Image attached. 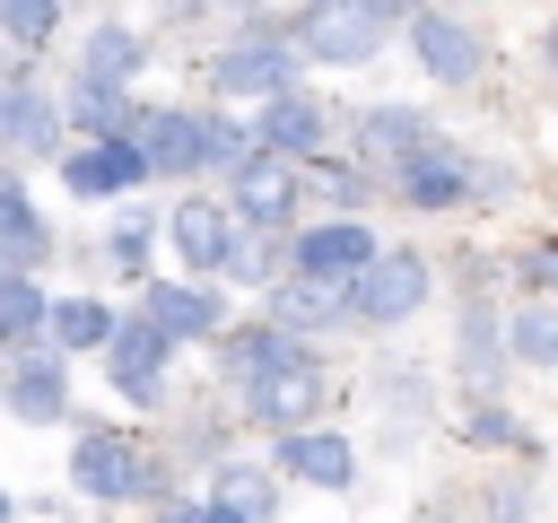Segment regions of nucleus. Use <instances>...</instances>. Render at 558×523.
<instances>
[{
	"label": "nucleus",
	"instance_id": "nucleus-1",
	"mask_svg": "<svg viewBox=\"0 0 558 523\" xmlns=\"http://www.w3.org/2000/svg\"><path fill=\"white\" fill-rule=\"evenodd\" d=\"M296 70H305V44L288 35V17H262L253 9V26L244 35H227L218 52H209V87L218 96H279V87H296Z\"/></svg>",
	"mask_w": 558,
	"mask_h": 523
},
{
	"label": "nucleus",
	"instance_id": "nucleus-2",
	"mask_svg": "<svg viewBox=\"0 0 558 523\" xmlns=\"http://www.w3.org/2000/svg\"><path fill=\"white\" fill-rule=\"evenodd\" d=\"M288 35L305 44L314 70H366V61L392 44V17H384L375 0H305V9L288 17Z\"/></svg>",
	"mask_w": 558,
	"mask_h": 523
},
{
	"label": "nucleus",
	"instance_id": "nucleus-3",
	"mask_svg": "<svg viewBox=\"0 0 558 523\" xmlns=\"http://www.w3.org/2000/svg\"><path fill=\"white\" fill-rule=\"evenodd\" d=\"M70 488L96 506H140V497H157V462L122 427H78L70 436Z\"/></svg>",
	"mask_w": 558,
	"mask_h": 523
},
{
	"label": "nucleus",
	"instance_id": "nucleus-4",
	"mask_svg": "<svg viewBox=\"0 0 558 523\" xmlns=\"http://www.w3.org/2000/svg\"><path fill=\"white\" fill-rule=\"evenodd\" d=\"M401 44H410V61H418L436 87H480V78H488V35H480L471 17H453V9H418V17L401 26Z\"/></svg>",
	"mask_w": 558,
	"mask_h": 523
},
{
	"label": "nucleus",
	"instance_id": "nucleus-5",
	"mask_svg": "<svg viewBox=\"0 0 558 523\" xmlns=\"http://www.w3.org/2000/svg\"><path fill=\"white\" fill-rule=\"evenodd\" d=\"M471 174H480V157L462 139H445V131H427L418 148L392 157V192L410 209H471Z\"/></svg>",
	"mask_w": 558,
	"mask_h": 523
},
{
	"label": "nucleus",
	"instance_id": "nucleus-6",
	"mask_svg": "<svg viewBox=\"0 0 558 523\" xmlns=\"http://www.w3.org/2000/svg\"><path fill=\"white\" fill-rule=\"evenodd\" d=\"M235 235H244V209H235V200H218V192H183V200L166 209V244H174V262H183V270H201V279H227Z\"/></svg>",
	"mask_w": 558,
	"mask_h": 523
},
{
	"label": "nucleus",
	"instance_id": "nucleus-7",
	"mask_svg": "<svg viewBox=\"0 0 558 523\" xmlns=\"http://www.w3.org/2000/svg\"><path fill=\"white\" fill-rule=\"evenodd\" d=\"M427 296H436V270H427V253H410V244H384V253L357 270V323H366V331L410 323Z\"/></svg>",
	"mask_w": 558,
	"mask_h": 523
},
{
	"label": "nucleus",
	"instance_id": "nucleus-8",
	"mask_svg": "<svg viewBox=\"0 0 558 523\" xmlns=\"http://www.w3.org/2000/svg\"><path fill=\"white\" fill-rule=\"evenodd\" d=\"M96 357H105L113 401H131V410H157V401H166V357H174V340H166V331H157L140 305L122 314V331H113Z\"/></svg>",
	"mask_w": 558,
	"mask_h": 523
},
{
	"label": "nucleus",
	"instance_id": "nucleus-9",
	"mask_svg": "<svg viewBox=\"0 0 558 523\" xmlns=\"http://www.w3.org/2000/svg\"><path fill=\"white\" fill-rule=\"evenodd\" d=\"M9 418H26V427H70V349L61 340H26V349H9Z\"/></svg>",
	"mask_w": 558,
	"mask_h": 523
},
{
	"label": "nucleus",
	"instance_id": "nucleus-10",
	"mask_svg": "<svg viewBox=\"0 0 558 523\" xmlns=\"http://www.w3.org/2000/svg\"><path fill=\"white\" fill-rule=\"evenodd\" d=\"M375 253H384V244H375L366 209H331V218H314V227H296V235H288V270L349 279V288H357V270H366Z\"/></svg>",
	"mask_w": 558,
	"mask_h": 523
},
{
	"label": "nucleus",
	"instance_id": "nucleus-11",
	"mask_svg": "<svg viewBox=\"0 0 558 523\" xmlns=\"http://www.w3.org/2000/svg\"><path fill=\"white\" fill-rule=\"evenodd\" d=\"M140 314L183 349V340H218L227 331V288L218 279H201V270H183V279H140Z\"/></svg>",
	"mask_w": 558,
	"mask_h": 523
},
{
	"label": "nucleus",
	"instance_id": "nucleus-12",
	"mask_svg": "<svg viewBox=\"0 0 558 523\" xmlns=\"http://www.w3.org/2000/svg\"><path fill=\"white\" fill-rule=\"evenodd\" d=\"M52 174H61L70 200H122V192L148 183V157H140V139H70L52 157Z\"/></svg>",
	"mask_w": 558,
	"mask_h": 523
},
{
	"label": "nucleus",
	"instance_id": "nucleus-13",
	"mask_svg": "<svg viewBox=\"0 0 558 523\" xmlns=\"http://www.w3.org/2000/svg\"><path fill=\"white\" fill-rule=\"evenodd\" d=\"M218 375L244 392L253 375H270V366H296V357H314V331H296V323H279V314H262V323H227L218 340Z\"/></svg>",
	"mask_w": 558,
	"mask_h": 523
},
{
	"label": "nucleus",
	"instance_id": "nucleus-14",
	"mask_svg": "<svg viewBox=\"0 0 558 523\" xmlns=\"http://www.w3.org/2000/svg\"><path fill=\"white\" fill-rule=\"evenodd\" d=\"M0 148L9 157H61V96L35 87L26 70H0Z\"/></svg>",
	"mask_w": 558,
	"mask_h": 523
},
{
	"label": "nucleus",
	"instance_id": "nucleus-15",
	"mask_svg": "<svg viewBox=\"0 0 558 523\" xmlns=\"http://www.w3.org/2000/svg\"><path fill=\"white\" fill-rule=\"evenodd\" d=\"M305 157H279V148H253L235 174H227V200L244 209V227H288L296 218V192H305V174H296Z\"/></svg>",
	"mask_w": 558,
	"mask_h": 523
},
{
	"label": "nucleus",
	"instance_id": "nucleus-16",
	"mask_svg": "<svg viewBox=\"0 0 558 523\" xmlns=\"http://www.w3.org/2000/svg\"><path fill=\"white\" fill-rule=\"evenodd\" d=\"M331 401V375H323V357H296V366H270V375H253L244 384V410L279 436V427H314V410Z\"/></svg>",
	"mask_w": 558,
	"mask_h": 523
},
{
	"label": "nucleus",
	"instance_id": "nucleus-17",
	"mask_svg": "<svg viewBox=\"0 0 558 523\" xmlns=\"http://www.w3.org/2000/svg\"><path fill=\"white\" fill-rule=\"evenodd\" d=\"M253 139L279 148V157H323V139H331V105L296 78V87H279V96L253 105Z\"/></svg>",
	"mask_w": 558,
	"mask_h": 523
},
{
	"label": "nucleus",
	"instance_id": "nucleus-18",
	"mask_svg": "<svg viewBox=\"0 0 558 523\" xmlns=\"http://www.w3.org/2000/svg\"><path fill=\"white\" fill-rule=\"evenodd\" d=\"M262 314H279L296 331H340V323H357V288L349 279H314V270H279L262 288Z\"/></svg>",
	"mask_w": 558,
	"mask_h": 523
},
{
	"label": "nucleus",
	"instance_id": "nucleus-19",
	"mask_svg": "<svg viewBox=\"0 0 558 523\" xmlns=\"http://www.w3.org/2000/svg\"><path fill=\"white\" fill-rule=\"evenodd\" d=\"M288 479H305V488H323V497H349L357 488V445L340 436V427H279V453H270Z\"/></svg>",
	"mask_w": 558,
	"mask_h": 523
},
{
	"label": "nucleus",
	"instance_id": "nucleus-20",
	"mask_svg": "<svg viewBox=\"0 0 558 523\" xmlns=\"http://www.w3.org/2000/svg\"><path fill=\"white\" fill-rule=\"evenodd\" d=\"M131 131H140V96H131V78L70 70V139H131Z\"/></svg>",
	"mask_w": 558,
	"mask_h": 523
},
{
	"label": "nucleus",
	"instance_id": "nucleus-21",
	"mask_svg": "<svg viewBox=\"0 0 558 523\" xmlns=\"http://www.w3.org/2000/svg\"><path fill=\"white\" fill-rule=\"evenodd\" d=\"M140 157H148V174H201V113L192 105H140Z\"/></svg>",
	"mask_w": 558,
	"mask_h": 523
},
{
	"label": "nucleus",
	"instance_id": "nucleus-22",
	"mask_svg": "<svg viewBox=\"0 0 558 523\" xmlns=\"http://www.w3.org/2000/svg\"><path fill=\"white\" fill-rule=\"evenodd\" d=\"M506 366H514V331H506L488 305H462V323H453V375H462L471 392H497Z\"/></svg>",
	"mask_w": 558,
	"mask_h": 523
},
{
	"label": "nucleus",
	"instance_id": "nucleus-23",
	"mask_svg": "<svg viewBox=\"0 0 558 523\" xmlns=\"http://www.w3.org/2000/svg\"><path fill=\"white\" fill-rule=\"evenodd\" d=\"M0 262L9 270H44L52 262V227H44V209H35L17 166H0Z\"/></svg>",
	"mask_w": 558,
	"mask_h": 523
},
{
	"label": "nucleus",
	"instance_id": "nucleus-24",
	"mask_svg": "<svg viewBox=\"0 0 558 523\" xmlns=\"http://www.w3.org/2000/svg\"><path fill=\"white\" fill-rule=\"evenodd\" d=\"M279 462H209V497L235 514V523H279Z\"/></svg>",
	"mask_w": 558,
	"mask_h": 523
},
{
	"label": "nucleus",
	"instance_id": "nucleus-25",
	"mask_svg": "<svg viewBox=\"0 0 558 523\" xmlns=\"http://www.w3.org/2000/svg\"><path fill=\"white\" fill-rule=\"evenodd\" d=\"M26 340H52L44 270H0V357H9V349H26Z\"/></svg>",
	"mask_w": 558,
	"mask_h": 523
},
{
	"label": "nucleus",
	"instance_id": "nucleus-26",
	"mask_svg": "<svg viewBox=\"0 0 558 523\" xmlns=\"http://www.w3.org/2000/svg\"><path fill=\"white\" fill-rule=\"evenodd\" d=\"M78 70H96V78H131V87H140V70H148V35H140L131 17H96V26L78 35Z\"/></svg>",
	"mask_w": 558,
	"mask_h": 523
},
{
	"label": "nucleus",
	"instance_id": "nucleus-27",
	"mask_svg": "<svg viewBox=\"0 0 558 523\" xmlns=\"http://www.w3.org/2000/svg\"><path fill=\"white\" fill-rule=\"evenodd\" d=\"M506 331H514V366L558 375V296L523 288V305H506Z\"/></svg>",
	"mask_w": 558,
	"mask_h": 523
},
{
	"label": "nucleus",
	"instance_id": "nucleus-28",
	"mask_svg": "<svg viewBox=\"0 0 558 523\" xmlns=\"http://www.w3.org/2000/svg\"><path fill=\"white\" fill-rule=\"evenodd\" d=\"M436 122H427V105H366L357 113V157H375V166H392L401 148H418Z\"/></svg>",
	"mask_w": 558,
	"mask_h": 523
},
{
	"label": "nucleus",
	"instance_id": "nucleus-29",
	"mask_svg": "<svg viewBox=\"0 0 558 523\" xmlns=\"http://www.w3.org/2000/svg\"><path fill=\"white\" fill-rule=\"evenodd\" d=\"M113 331H122V305H105V296H52V340H61L70 357L105 349Z\"/></svg>",
	"mask_w": 558,
	"mask_h": 523
},
{
	"label": "nucleus",
	"instance_id": "nucleus-30",
	"mask_svg": "<svg viewBox=\"0 0 558 523\" xmlns=\"http://www.w3.org/2000/svg\"><path fill=\"white\" fill-rule=\"evenodd\" d=\"M462 445H480V453H532V427H523L514 410H497V392H471V410H462Z\"/></svg>",
	"mask_w": 558,
	"mask_h": 523
},
{
	"label": "nucleus",
	"instance_id": "nucleus-31",
	"mask_svg": "<svg viewBox=\"0 0 558 523\" xmlns=\"http://www.w3.org/2000/svg\"><path fill=\"white\" fill-rule=\"evenodd\" d=\"M253 148H262V139H253V122H235L227 105H209V113H201V174H235Z\"/></svg>",
	"mask_w": 558,
	"mask_h": 523
},
{
	"label": "nucleus",
	"instance_id": "nucleus-32",
	"mask_svg": "<svg viewBox=\"0 0 558 523\" xmlns=\"http://www.w3.org/2000/svg\"><path fill=\"white\" fill-rule=\"evenodd\" d=\"M157 235H166V218H148V209H122V218L105 227V262H113V270H131V279H148V253H157Z\"/></svg>",
	"mask_w": 558,
	"mask_h": 523
},
{
	"label": "nucleus",
	"instance_id": "nucleus-33",
	"mask_svg": "<svg viewBox=\"0 0 558 523\" xmlns=\"http://www.w3.org/2000/svg\"><path fill=\"white\" fill-rule=\"evenodd\" d=\"M279 262H288L279 227H244V235H235V262H227V279H244V288H270V279H279Z\"/></svg>",
	"mask_w": 558,
	"mask_h": 523
},
{
	"label": "nucleus",
	"instance_id": "nucleus-34",
	"mask_svg": "<svg viewBox=\"0 0 558 523\" xmlns=\"http://www.w3.org/2000/svg\"><path fill=\"white\" fill-rule=\"evenodd\" d=\"M52 26H61V0H0V35H9L17 52H44Z\"/></svg>",
	"mask_w": 558,
	"mask_h": 523
},
{
	"label": "nucleus",
	"instance_id": "nucleus-35",
	"mask_svg": "<svg viewBox=\"0 0 558 523\" xmlns=\"http://www.w3.org/2000/svg\"><path fill=\"white\" fill-rule=\"evenodd\" d=\"M305 166H314V183H323L340 209H366V200H375V183H366L357 166H331V157H305Z\"/></svg>",
	"mask_w": 558,
	"mask_h": 523
},
{
	"label": "nucleus",
	"instance_id": "nucleus-36",
	"mask_svg": "<svg viewBox=\"0 0 558 523\" xmlns=\"http://www.w3.org/2000/svg\"><path fill=\"white\" fill-rule=\"evenodd\" d=\"M375 392L392 401V418H410V410L427 418V375H418V366H384V384H375Z\"/></svg>",
	"mask_w": 558,
	"mask_h": 523
},
{
	"label": "nucleus",
	"instance_id": "nucleus-37",
	"mask_svg": "<svg viewBox=\"0 0 558 523\" xmlns=\"http://www.w3.org/2000/svg\"><path fill=\"white\" fill-rule=\"evenodd\" d=\"M480 514H488V523H532V479H497Z\"/></svg>",
	"mask_w": 558,
	"mask_h": 523
},
{
	"label": "nucleus",
	"instance_id": "nucleus-38",
	"mask_svg": "<svg viewBox=\"0 0 558 523\" xmlns=\"http://www.w3.org/2000/svg\"><path fill=\"white\" fill-rule=\"evenodd\" d=\"M157 523H235V514L201 488V497H166V506H157Z\"/></svg>",
	"mask_w": 558,
	"mask_h": 523
},
{
	"label": "nucleus",
	"instance_id": "nucleus-39",
	"mask_svg": "<svg viewBox=\"0 0 558 523\" xmlns=\"http://www.w3.org/2000/svg\"><path fill=\"white\" fill-rule=\"evenodd\" d=\"M523 288H541V296H558V235H541V244L523 253Z\"/></svg>",
	"mask_w": 558,
	"mask_h": 523
},
{
	"label": "nucleus",
	"instance_id": "nucleus-40",
	"mask_svg": "<svg viewBox=\"0 0 558 523\" xmlns=\"http://www.w3.org/2000/svg\"><path fill=\"white\" fill-rule=\"evenodd\" d=\"M506 192H514V174H506V166H488V157H480V174H471V200H506Z\"/></svg>",
	"mask_w": 558,
	"mask_h": 523
},
{
	"label": "nucleus",
	"instance_id": "nucleus-41",
	"mask_svg": "<svg viewBox=\"0 0 558 523\" xmlns=\"http://www.w3.org/2000/svg\"><path fill=\"white\" fill-rule=\"evenodd\" d=\"M375 9H384V17H392V26H410V17H418V9H427V0H375Z\"/></svg>",
	"mask_w": 558,
	"mask_h": 523
},
{
	"label": "nucleus",
	"instance_id": "nucleus-42",
	"mask_svg": "<svg viewBox=\"0 0 558 523\" xmlns=\"http://www.w3.org/2000/svg\"><path fill=\"white\" fill-rule=\"evenodd\" d=\"M410 523H453V514H445V506H418V514H410Z\"/></svg>",
	"mask_w": 558,
	"mask_h": 523
},
{
	"label": "nucleus",
	"instance_id": "nucleus-43",
	"mask_svg": "<svg viewBox=\"0 0 558 523\" xmlns=\"http://www.w3.org/2000/svg\"><path fill=\"white\" fill-rule=\"evenodd\" d=\"M541 52H549V70H558V26H549V35H541Z\"/></svg>",
	"mask_w": 558,
	"mask_h": 523
},
{
	"label": "nucleus",
	"instance_id": "nucleus-44",
	"mask_svg": "<svg viewBox=\"0 0 558 523\" xmlns=\"http://www.w3.org/2000/svg\"><path fill=\"white\" fill-rule=\"evenodd\" d=\"M0 523H17V497H9V488H0Z\"/></svg>",
	"mask_w": 558,
	"mask_h": 523
},
{
	"label": "nucleus",
	"instance_id": "nucleus-45",
	"mask_svg": "<svg viewBox=\"0 0 558 523\" xmlns=\"http://www.w3.org/2000/svg\"><path fill=\"white\" fill-rule=\"evenodd\" d=\"M209 9H262V0H209Z\"/></svg>",
	"mask_w": 558,
	"mask_h": 523
},
{
	"label": "nucleus",
	"instance_id": "nucleus-46",
	"mask_svg": "<svg viewBox=\"0 0 558 523\" xmlns=\"http://www.w3.org/2000/svg\"><path fill=\"white\" fill-rule=\"evenodd\" d=\"M0 401H9V375H0Z\"/></svg>",
	"mask_w": 558,
	"mask_h": 523
}]
</instances>
